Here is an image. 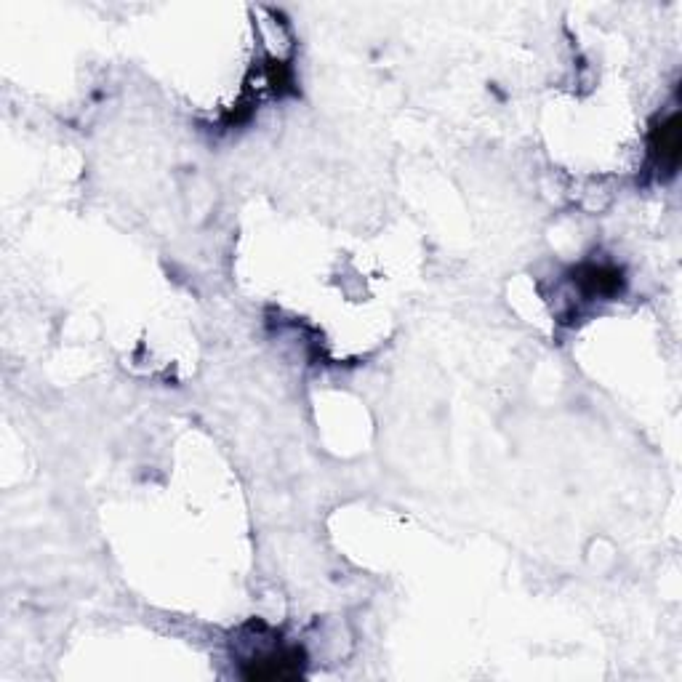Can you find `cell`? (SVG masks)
<instances>
[{
  "instance_id": "cell-1",
  "label": "cell",
  "mask_w": 682,
  "mask_h": 682,
  "mask_svg": "<svg viewBox=\"0 0 682 682\" xmlns=\"http://www.w3.org/2000/svg\"><path fill=\"white\" fill-rule=\"evenodd\" d=\"M651 150L659 160L661 168H667L669 174H675L677 163H680V115L672 112L667 120H661V126L653 128Z\"/></svg>"
},
{
  "instance_id": "cell-2",
  "label": "cell",
  "mask_w": 682,
  "mask_h": 682,
  "mask_svg": "<svg viewBox=\"0 0 682 682\" xmlns=\"http://www.w3.org/2000/svg\"><path fill=\"white\" fill-rule=\"evenodd\" d=\"M576 283L589 296H613L624 288V278L616 267H597V264H584L576 272Z\"/></svg>"
}]
</instances>
